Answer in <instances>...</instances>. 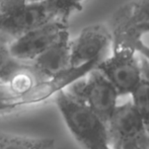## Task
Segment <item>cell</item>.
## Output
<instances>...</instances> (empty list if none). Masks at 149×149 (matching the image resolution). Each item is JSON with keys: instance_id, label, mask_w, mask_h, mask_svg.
I'll use <instances>...</instances> for the list:
<instances>
[{"instance_id": "1", "label": "cell", "mask_w": 149, "mask_h": 149, "mask_svg": "<svg viewBox=\"0 0 149 149\" xmlns=\"http://www.w3.org/2000/svg\"><path fill=\"white\" fill-rule=\"evenodd\" d=\"M55 102L69 132L84 149H113L108 125L66 89L55 94Z\"/></svg>"}, {"instance_id": "2", "label": "cell", "mask_w": 149, "mask_h": 149, "mask_svg": "<svg viewBox=\"0 0 149 149\" xmlns=\"http://www.w3.org/2000/svg\"><path fill=\"white\" fill-rule=\"evenodd\" d=\"M65 89L107 125L119 104V92L96 67Z\"/></svg>"}, {"instance_id": "3", "label": "cell", "mask_w": 149, "mask_h": 149, "mask_svg": "<svg viewBox=\"0 0 149 149\" xmlns=\"http://www.w3.org/2000/svg\"><path fill=\"white\" fill-rule=\"evenodd\" d=\"M96 68L108 78L120 96L130 95L143 79L138 52L131 46H113L111 54Z\"/></svg>"}, {"instance_id": "4", "label": "cell", "mask_w": 149, "mask_h": 149, "mask_svg": "<svg viewBox=\"0 0 149 149\" xmlns=\"http://www.w3.org/2000/svg\"><path fill=\"white\" fill-rule=\"evenodd\" d=\"M113 46H134L149 35V0H131L111 19Z\"/></svg>"}, {"instance_id": "5", "label": "cell", "mask_w": 149, "mask_h": 149, "mask_svg": "<svg viewBox=\"0 0 149 149\" xmlns=\"http://www.w3.org/2000/svg\"><path fill=\"white\" fill-rule=\"evenodd\" d=\"M108 131L113 149H149V135L131 100L118 104Z\"/></svg>"}, {"instance_id": "6", "label": "cell", "mask_w": 149, "mask_h": 149, "mask_svg": "<svg viewBox=\"0 0 149 149\" xmlns=\"http://www.w3.org/2000/svg\"><path fill=\"white\" fill-rule=\"evenodd\" d=\"M67 30V22L62 19L51 20L13 38L9 42V51L16 60L29 64L57 41Z\"/></svg>"}, {"instance_id": "7", "label": "cell", "mask_w": 149, "mask_h": 149, "mask_svg": "<svg viewBox=\"0 0 149 149\" xmlns=\"http://www.w3.org/2000/svg\"><path fill=\"white\" fill-rule=\"evenodd\" d=\"M113 37L110 29L94 24L83 29L70 41V66L76 67L91 61H102L112 50Z\"/></svg>"}, {"instance_id": "8", "label": "cell", "mask_w": 149, "mask_h": 149, "mask_svg": "<svg viewBox=\"0 0 149 149\" xmlns=\"http://www.w3.org/2000/svg\"><path fill=\"white\" fill-rule=\"evenodd\" d=\"M54 19L59 18L56 17L48 1L26 3L12 13L0 16V33L13 39Z\"/></svg>"}, {"instance_id": "9", "label": "cell", "mask_w": 149, "mask_h": 149, "mask_svg": "<svg viewBox=\"0 0 149 149\" xmlns=\"http://www.w3.org/2000/svg\"><path fill=\"white\" fill-rule=\"evenodd\" d=\"M70 41L67 30L57 41L29 63L38 81L51 78L70 67Z\"/></svg>"}, {"instance_id": "10", "label": "cell", "mask_w": 149, "mask_h": 149, "mask_svg": "<svg viewBox=\"0 0 149 149\" xmlns=\"http://www.w3.org/2000/svg\"><path fill=\"white\" fill-rule=\"evenodd\" d=\"M52 138L30 137L0 131V149H54Z\"/></svg>"}, {"instance_id": "11", "label": "cell", "mask_w": 149, "mask_h": 149, "mask_svg": "<svg viewBox=\"0 0 149 149\" xmlns=\"http://www.w3.org/2000/svg\"><path fill=\"white\" fill-rule=\"evenodd\" d=\"M9 37L0 33V82L8 83L30 65L16 60L9 51Z\"/></svg>"}, {"instance_id": "12", "label": "cell", "mask_w": 149, "mask_h": 149, "mask_svg": "<svg viewBox=\"0 0 149 149\" xmlns=\"http://www.w3.org/2000/svg\"><path fill=\"white\" fill-rule=\"evenodd\" d=\"M130 95L132 104L149 135V82L143 78Z\"/></svg>"}, {"instance_id": "13", "label": "cell", "mask_w": 149, "mask_h": 149, "mask_svg": "<svg viewBox=\"0 0 149 149\" xmlns=\"http://www.w3.org/2000/svg\"><path fill=\"white\" fill-rule=\"evenodd\" d=\"M85 0H48L56 17L67 22L72 12L80 10Z\"/></svg>"}, {"instance_id": "14", "label": "cell", "mask_w": 149, "mask_h": 149, "mask_svg": "<svg viewBox=\"0 0 149 149\" xmlns=\"http://www.w3.org/2000/svg\"><path fill=\"white\" fill-rule=\"evenodd\" d=\"M20 96L9 83L0 82V114L17 109L16 98Z\"/></svg>"}, {"instance_id": "15", "label": "cell", "mask_w": 149, "mask_h": 149, "mask_svg": "<svg viewBox=\"0 0 149 149\" xmlns=\"http://www.w3.org/2000/svg\"><path fill=\"white\" fill-rule=\"evenodd\" d=\"M134 49L139 54L143 78L149 82V46L143 41H140L134 46Z\"/></svg>"}, {"instance_id": "16", "label": "cell", "mask_w": 149, "mask_h": 149, "mask_svg": "<svg viewBox=\"0 0 149 149\" xmlns=\"http://www.w3.org/2000/svg\"><path fill=\"white\" fill-rule=\"evenodd\" d=\"M26 3V0H0V16L12 13Z\"/></svg>"}, {"instance_id": "17", "label": "cell", "mask_w": 149, "mask_h": 149, "mask_svg": "<svg viewBox=\"0 0 149 149\" xmlns=\"http://www.w3.org/2000/svg\"><path fill=\"white\" fill-rule=\"evenodd\" d=\"M48 0H26L28 3H42V2H46Z\"/></svg>"}]
</instances>
